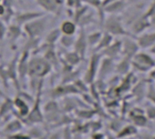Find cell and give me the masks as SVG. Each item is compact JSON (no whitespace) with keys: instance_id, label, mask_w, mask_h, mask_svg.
<instances>
[{"instance_id":"1","label":"cell","mask_w":155,"mask_h":139,"mask_svg":"<svg viewBox=\"0 0 155 139\" xmlns=\"http://www.w3.org/2000/svg\"><path fill=\"white\" fill-rule=\"evenodd\" d=\"M49 63L43 58H33L28 63V73L32 78H41L45 77L49 72Z\"/></svg>"},{"instance_id":"2","label":"cell","mask_w":155,"mask_h":139,"mask_svg":"<svg viewBox=\"0 0 155 139\" xmlns=\"http://www.w3.org/2000/svg\"><path fill=\"white\" fill-rule=\"evenodd\" d=\"M41 87L42 86L38 88V98L34 104V107L31 109V111H29L28 115H27V119L28 120L29 123L31 124H37V123H41L44 119V116L41 113V110H40V90H41Z\"/></svg>"},{"instance_id":"3","label":"cell","mask_w":155,"mask_h":139,"mask_svg":"<svg viewBox=\"0 0 155 139\" xmlns=\"http://www.w3.org/2000/svg\"><path fill=\"white\" fill-rule=\"evenodd\" d=\"M45 29V24L42 20H37L26 25V31L32 37L39 36Z\"/></svg>"},{"instance_id":"4","label":"cell","mask_w":155,"mask_h":139,"mask_svg":"<svg viewBox=\"0 0 155 139\" xmlns=\"http://www.w3.org/2000/svg\"><path fill=\"white\" fill-rule=\"evenodd\" d=\"M22 128V124L20 121L18 120H14V121H10L4 128V132L7 134H17L20 129Z\"/></svg>"},{"instance_id":"5","label":"cell","mask_w":155,"mask_h":139,"mask_svg":"<svg viewBox=\"0 0 155 139\" xmlns=\"http://www.w3.org/2000/svg\"><path fill=\"white\" fill-rule=\"evenodd\" d=\"M107 27L112 33H120V32H122V27H120V22L116 18H114V17L110 18L108 20Z\"/></svg>"},{"instance_id":"6","label":"cell","mask_w":155,"mask_h":139,"mask_svg":"<svg viewBox=\"0 0 155 139\" xmlns=\"http://www.w3.org/2000/svg\"><path fill=\"white\" fill-rule=\"evenodd\" d=\"M61 31L65 36H72L76 32V26L69 21L64 22L61 26Z\"/></svg>"},{"instance_id":"7","label":"cell","mask_w":155,"mask_h":139,"mask_svg":"<svg viewBox=\"0 0 155 139\" xmlns=\"http://www.w3.org/2000/svg\"><path fill=\"white\" fill-rule=\"evenodd\" d=\"M13 101H11L10 99L7 98L6 101L0 106V116H4L6 115L13 107Z\"/></svg>"},{"instance_id":"8","label":"cell","mask_w":155,"mask_h":139,"mask_svg":"<svg viewBox=\"0 0 155 139\" xmlns=\"http://www.w3.org/2000/svg\"><path fill=\"white\" fill-rule=\"evenodd\" d=\"M85 45H86L85 37H84V36H81V34L80 38L77 40V43H76L77 52L79 53L81 55H83L84 53H85Z\"/></svg>"},{"instance_id":"9","label":"cell","mask_w":155,"mask_h":139,"mask_svg":"<svg viewBox=\"0 0 155 139\" xmlns=\"http://www.w3.org/2000/svg\"><path fill=\"white\" fill-rule=\"evenodd\" d=\"M28 135L29 136L30 139H31V138L38 139V138L42 137V136L45 135V134H44L43 131H42L40 128H38V127H33V128H31V129L29 130V133H28Z\"/></svg>"},{"instance_id":"10","label":"cell","mask_w":155,"mask_h":139,"mask_svg":"<svg viewBox=\"0 0 155 139\" xmlns=\"http://www.w3.org/2000/svg\"><path fill=\"white\" fill-rule=\"evenodd\" d=\"M38 1L48 10H54L57 8V0H38Z\"/></svg>"},{"instance_id":"11","label":"cell","mask_w":155,"mask_h":139,"mask_svg":"<svg viewBox=\"0 0 155 139\" xmlns=\"http://www.w3.org/2000/svg\"><path fill=\"white\" fill-rule=\"evenodd\" d=\"M123 8H124V3L122 1H114L113 3H111L109 6L107 10H109L110 12H117V11H120V9H122Z\"/></svg>"},{"instance_id":"12","label":"cell","mask_w":155,"mask_h":139,"mask_svg":"<svg viewBox=\"0 0 155 139\" xmlns=\"http://www.w3.org/2000/svg\"><path fill=\"white\" fill-rule=\"evenodd\" d=\"M20 135L21 134H12V135H10V139H19L20 138ZM23 136V139H30L29 138V136L27 134V135H22Z\"/></svg>"},{"instance_id":"13","label":"cell","mask_w":155,"mask_h":139,"mask_svg":"<svg viewBox=\"0 0 155 139\" xmlns=\"http://www.w3.org/2000/svg\"><path fill=\"white\" fill-rule=\"evenodd\" d=\"M61 137H62V134L59 132H57V133L53 134L51 136L48 137V139H60Z\"/></svg>"},{"instance_id":"14","label":"cell","mask_w":155,"mask_h":139,"mask_svg":"<svg viewBox=\"0 0 155 139\" xmlns=\"http://www.w3.org/2000/svg\"><path fill=\"white\" fill-rule=\"evenodd\" d=\"M4 13V8L2 6H0V15H2Z\"/></svg>"},{"instance_id":"15","label":"cell","mask_w":155,"mask_h":139,"mask_svg":"<svg viewBox=\"0 0 155 139\" xmlns=\"http://www.w3.org/2000/svg\"><path fill=\"white\" fill-rule=\"evenodd\" d=\"M0 96H4V97H5V95L3 94V92H2V90H1V89H0Z\"/></svg>"}]
</instances>
